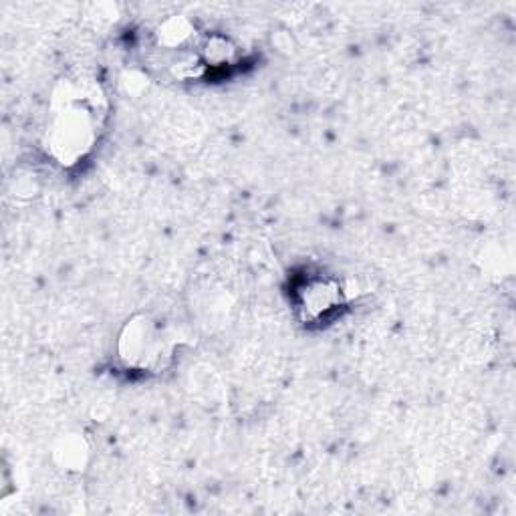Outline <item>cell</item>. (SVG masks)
Wrapping results in <instances>:
<instances>
[{
  "label": "cell",
  "instance_id": "6",
  "mask_svg": "<svg viewBox=\"0 0 516 516\" xmlns=\"http://www.w3.org/2000/svg\"><path fill=\"white\" fill-rule=\"evenodd\" d=\"M192 35V25L186 19H170L164 23V27L160 29V37L166 45L174 47V45H182L188 37Z\"/></svg>",
  "mask_w": 516,
  "mask_h": 516
},
{
  "label": "cell",
  "instance_id": "2",
  "mask_svg": "<svg viewBox=\"0 0 516 516\" xmlns=\"http://www.w3.org/2000/svg\"><path fill=\"white\" fill-rule=\"evenodd\" d=\"M117 355L127 369L154 371L168 357V343L154 319L138 315L123 325L117 339Z\"/></svg>",
  "mask_w": 516,
  "mask_h": 516
},
{
  "label": "cell",
  "instance_id": "5",
  "mask_svg": "<svg viewBox=\"0 0 516 516\" xmlns=\"http://www.w3.org/2000/svg\"><path fill=\"white\" fill-rule=\"evenodd\" d=\"M57 458L69 470H83L85 458H87V448H85L83 440L71 436V438H65L61 442V446L57 448Z\"/></svg>",
  "mask_w": 516,
  "mask_h": 516
},
{
  "label": "cell",
  "instance_id": "3",
  "mask_svg": "<svg viewBox=\"0 0 516 516\" xmlns=\"http://www.w3.org/2000/svg\"><path fill=\"white\" fill-rule=\"evenodd\" d=\"M295 299H297V309L301 317L313 323L341 309L343 289L339 281L331 277H323V275L307 277L297 285Z\"/></svg>",
  "mask_w": 516,
  "mask_h": 516
},
{
  "label": "cell",
  "instance_id": "4",
  "mask_svg": "<svg viewBox=\"0 0 516 516\" xmlns=\"http://www.w3.org/2000/svg\"><path fill=\"white\" fill-rule=\"evenodd\" d=\"M234 55H236V49H234L232 41L222 35L208 37V41L202 49V57L208 67H222L226 63H232Z\"/></svg>",
  "mask_w": 516,
  "mask_h": 516
},
{
  "label": "cell",
  "instance_id": "1",
  "mask_svg": "<svg viewBox=\"0 0 516 516\" xmlns=\"http://www.w3.org/2000/svg\"><path fill=\"white\" fill-rule=\"evenodd\" d=\"M99 87L87 81H65L57 87L45 134L51 158L63 166H75L85 160L99 134L101 97Z\"/></svg>",
  "mask_w": 516,
  "mask_h": 516
}]
</instances>
